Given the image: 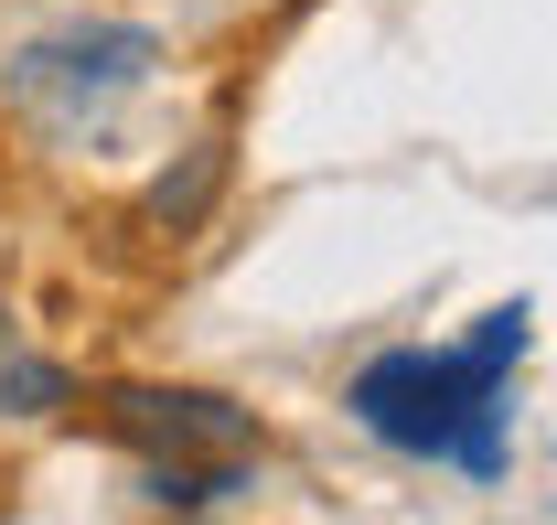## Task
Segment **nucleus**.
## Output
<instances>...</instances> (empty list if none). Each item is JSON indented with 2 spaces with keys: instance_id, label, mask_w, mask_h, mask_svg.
Instances as JSON below:
<instances>
[{
  "instance_id": "nucleus-1",
  "label": "nucleus",
  "mask_w": 557,
  "mask_h": 525,
  "mask_svg": "<svg viewBox=\"0 0 557 525\" xmlns=\"http://www.w3.org/2000/svg\"><path fill=\"white\" fill-rule=\"evenodd\" d=\"M525 301L483 312L472 343L450 354H375L354 376V418L408 461H461V472H504V387L525 365Z\"/></svg>"
},
{
  "instance_id": "nucleus-2",
  "label": "nucleus",
  "mask_w": 557,
  "mask_h": 525,
  "mask_svg": "<svg viewBox=\"0 0 557 525\" xmlns=\"http://www.w3.org/2000/svg\"><path fill=\"white\" fill-rule=\"evenodd\" d=\"M97 418L139 461H247L258 451V418L236 396H214V387H108Z\"/></svg>"
},
{
  "instance_id": "nucleus-3",
  "label": "nucleus",
  "mask_w": 557,
  "mask_h": 525,
  "mask_svg": "<svg viewBox=\"0 0 557 525\" xmlns=\"http://www.w3.org/2000/svg\"><path fill=\"white\" fill-rule=\"evenodd\" d=\"M150 65H161V44H150L139 22H97V33H54V44H33V54L11 65V86H22V108H54V119H75V108H108V97H129Z\"/></svg>"
},
{
  "instance_id": "nucleus-4",
  "label": "nucleus",
  "mask_w": 557,
  "mask_h": 525,
  "mask_svg": "<svg viewBox=\"0 0 557 525\" xmlns=\"http://www.w3.org/2000/svg\"><path fill=\"white\" fill-rule=\"evenodd\" d=\"M214 194H225V139H194V150H183V161H172V172L139 194V225H161V236H194V225L214 215Z\"/></svg>"
},
{
  "instance_id": "nucleus-5",
  "label": "nucleus",
  "mask_w": 557,
  "mask_h": 525,
  "mask_svg": "<svg viewBox=\"0 0 557 525\" xmlns=\"http://www.w3.org/2000/svg\"><path fill=\"white\" fill-rule=\"evenodd\" d=\"M54 407H75V376L54 354H33L22 322H0V418H54Z\"/></svg>"
}]
</instances>
